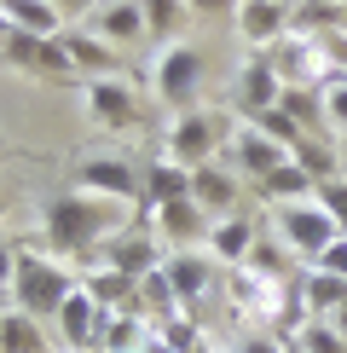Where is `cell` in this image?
<instances>
[{
	"instance_id": "f35d334b",
	"label": "cell",
	"mask_w": 347,
	"mask_h": 353,
	"mask_svg": "<svg viewBox=\"0 0 347 353\" xmlns=\"http://www.w3.org/2000/svg\"><path fill=\"white\" fill-rule=\"evenodd\" d=\"M52 6H58V12H64V18H81V12H87V6H93V0H52Z\"/></svg>"
},
{
	"instance_id": "5b68a950",
	"label": "cell",
	"mask_w": 347,
	"mask_h": 353,
	"mask_svg": "<svg viewBox=\"0 0 347 353\" xmlns=\"http://www.w3.org/2000/svg\"><path fill=\"white\" fill-rule=\"evenodd\" d=\"M266 58H272V70H278L284 87H324V81L341 76V64L330 58L324 35H284Z\"/></svg>"
},
{
	"instance_id": "3957f363",
	"label": "cell",
	"mask_w": 347,
	"mask_h": 353,
	"mask_svg": "<svg viewBox=\"0 0 347 353\" xmlns=\"http://www.w3.org/2000/svg\"><path fill=\"white\" fill-rule=\"evenodd\" d=\"M202 76H209V58H202V47H191V41H168V47L156 52V64H151V87H156V99H162L174 116L197 110Z\"/></svg>"
},
{
	"instance_id": "5bb4252c",
	"label": "cell",
	"mask_w": 347,
	"mask_h": 353,
	"mask_svg": "<svg viewBox=\"0 0 347 353\" xmlns=\"http://www.w3.org/2000/svg\"><path fill=\"white\" fill-rule=\"evenodd\" d=\"M162 261H168V249H162V238H156L145 220H139V226H127L116 243H105V267L127 272V278H151Z\"/></svg>"
},
{
	"instance_id": "ffe728a7",
	"label": "cell",
	"mask_w": 347,
	"mask_h": 353,
	"mask_svg": "<svg viewBox=\"0 0 347 353\" xmlns=\"http://www.w3.org/2000/svg\"><path fill=\"white\" fill-rule=\"evenodd\" d=\"M0 353H47V319L6 307L0 313Z\"/></svg>"
},
{
	"instance_id": "7c38bea8",
	"label": "cell",
	"mask_w": 347,
	"mask_h": 353,
	"mask_svg": "<svg viewBox=\"0 0 347 353\" xmlns=\"http://www.w3.org/2000/svg\"><path fill=\"white\" fill-rule=\"evenodd\" d=\"M289 12H295V6H284V0H238L231 29H238V41L249 52H272L289 35Z\"/></svg>"
},
{
	"instance_id": "83f0119b",
	"label": "cell",
	"mask_w": 347,
	"mask_h": 353,
	"mask_svg": "<svg viewBox=\"0 0 347 353\" xmlns=\"http://www.w3.org/2000/svg\"><path fill=\"white\" fill-rule=\"evenodd\" d=\"M145 342V313H110L105 336H98V353H134Z\"/></svg>"
},
{
	"instance_id": "52a82bcc",
	"label": "cell",
	"mask_w": 347,
	"mask_h": 353,
	"mask_svg": "<svg viewBox=\"0 0 347 353\" xmlns=\"http://www.w3.org/2000/svg\"><path fill=\"white\" fill-rule=\"evenodd\" d=\"M76 191H93V197H110V203H134V197L145 203V174L122 151H93L76 163Z\"/></svg>"
},
{
	"instance_id": "44dd1931",
	"label": "cell",
	"mask_w": 347,
	"mask_h": 353,
	"mask_svg": "<svg viewBox=\"0 0 347 353\" xmlns=\"http://www.w3.org/2000/svg\"><path fill=\"white\" fill-rule=\"evenodd\" d=\"M87 290H93V301L105 307V313H139V278H127L116 267L87 272Z\"/></svg>"
},
{
	"instance_id": "74e56055",
	"label": "cell",
	"mask_w": 347,
	"mask_h": 353,
	"mask_svg": "<svg viewBox=\"0 0 347 353\" xmlns=\"http://www.w3.org/2000/svg\"><path fill=\"white\" fill-rule=\"evenodd\" d=\"M243 353H289V342H272V336H249Z\"/></svg>"
},
{
	"instance_id": "8fae6325",
	"label": "cell",
	"mask_w": 347,
	"mask_h": 353,
	"mask_svg": "<svg viewBox=\"0 0 347 353\" xmlns=\"http://www.w3.org/2000/svg\"><path fill=\"white\" fill-rule=\"evenodd\" d=\"M278 93H284V81H278V70H272V58L249 52L238 64V81H231V110H238V122H255V116H266L278 105Z\"/></svg>"
},
{
	"instance_id": "1f68e13d",
	"label": "cell",
	"mask_w": 347,
	"mask_h": 353,
	"mask_svg": "<svg viewBox=\"0 0 347 353\" xmlns=\"http://www.w3.org/2000/svg\"><path fill=\"white\" fill-rule=\"evenodd\" d=\"M318 93H324V128H330V134H341V139H347V76L324 81Z\"/></svg>"
},
{
	"instance_id": "ba28073f",
	"label": "cell",
	"mask_w": 347,
	"mask_h": 353,
	"mask_svg": "<svg viewBox=\"0 0 347 353\" xmlns=\"http://www.w3.org/2000/svg\"><path fill=\"white\" fill-rule=\"evenodd\" d=\"M226 151H231V168H238V174H249V180H260V185H266L272 174H278L289 157H295L289 145H278V139H272L260 122H231Z\"/></svg>"
},
{
	"instance_id": "60d3db41",
	"label": "cell",
	"mask_w": 347,
	"mask_h": 353,
	"mask_svg": "<svg viewBox=\"0 0 347 353\" xmlns=\"http://www.w3.org/2000/svg\"><path fill=\"white\" fill-rule=\"evenodd\" d=\"M330 325H336V330H341V336H347V301H341V307H336V313H330Z\"/></svg>"
},
{
	"instance_id": "b9f144b4",
	"label": "cell",
	"mask_w": 347,
	"mask_h": 353,
	"mask_svg": "<svg viewBox=\"0 0 347 353\" xmlns=\"http://www.w3.org/2000/svg\"><path fill=\"white\" fill-rule=\"evenodd\" d=\"M295 6H318V12H336L341 0H295Z\"/></svg>"
},
{
	"instance_id": "4316f807",
	"label": "cell",
	"mask_w": 347,
	"mask_h": 353,
	"mask_svg": "<svg viewBox=\"0 0 347 353\" xmlns=\"http://www.w3.org/2000/svg\"><path fill=\"white\" fill-rule=\"evenodd\" d=\"M139 6H145V29H151L162 47H168V41H180V23L191 18L185 0H139Z\"/></svg>"
},
{
	"instance_id": "d6986e66",
	"label": "cell",
	"mask_w": 347,
	"mask_h": 353,
	"mask_svg": "<svg viewBox=\"0 0 347 353\" xmlns=\"http://www.w3.org/2000/svg\"><path fill=\"white\" fill-rule=\"evenodd\" d=\"M0 18H6V29H23V35H64V12L52 6V0H0Z\"/></svg>"
},
{
	"instance_id": "d4e9b609",
	"label": "cell",
	"mask_w": 347,
	"mask_h": 353,
	"mask_svg": "<svg viewBox=\"0 0 347 353\" xmlns=\"http://www.w3.org/2000/svg\"><path fill=\"white\" fill-rule=\"evenodd\" d=\"M278 110L301 128V134H330V128H324V93H318V87H284Z\"/></svg>"
},
{
	"instance_id": "ab89813d",
	"label": "cell",
	"mask_w": 347,
	"mask_h": 353,
	"mask_svg": "<svg viewBox=\"0 0 347 353\" xmlns=\"http://www.w3.org/2000/svg\"><path fill=\"white\" fill-rule=\"evenodd\" d=\"M336 41H341V47H347V0H341V6H336Z\"/></svg>"
},
{
	"instance_id": "d590c367",
	"label": "cell",
	"mask_w": 347,
	"mask_h": 353,
	"mask_svg": "<svg viewBox=\"0 0 347 353\" xmlns=\"http://www.w3.org/2000/svg\"><path fill=\"white\" fill-rule=\"evenodd\" d=\"M191 18H238V0H185Z\"/></svg>"
},
{
	"instance_id": "2e32d148",
	"label": "cell",
	"mask_w": 347,
	"mask_h": 353,
	"mask_svg": "<svg viewBox=\"0 0 347 353\" xmlns=\"http://www.w3.org/2000/svg\"><path fill=\"white\" fill-rule=\"evenodd\" d=\"M255 243H260V232H255L249 214H220L209 226V255L220 261V267H243V261L255 255Z\"/></svg>"
},
{
	"instance_id": "8d00e7d4",
	"label": "cell",
	"mask_w": 347,
	"mask_h": 353,
	"mask_svg": "<svg viewBox=\"0 0 347 353\" xmlns=\"http://www.w3.org/2000/svg\"><path fill=\"white\" fill-rule=\"evenodd\" d=\"M12 272H18V243L0 238V284H12Z\"/></svg>"
},
{
	"instance_id": "9c48e42d",
	"label": "cell",
	"mask_w": 347,
	"mask_h": 353,
	"mask_svg": "<svg viewBox=\"0 0 347 353\" xmlns=\"http://www.w3.org/2000/svg\"><path fill=\"white\" fill-rule=\"evenodd\" d=\"M81 110L93 116L98 128H110V134H127V128H139V93L127 76H93L81 87Z\"/></svg>"
},
{
	"instance_id": "30bf717a",
	"label": "cell",
	"mask_w": 347,
	"mask_h": 353,
	"mask_svg": "<svg viewBox=\"0 0 347 353\" xmlns=\"http://www.w3.org/2000/svg\"><path fill=\"white\" fill-rule=\"evenodd\" d=\"M145 226L162 238V249H197V243H209L214 214L197 197H180V203H151L145 209Z\"/></svg>"
},
{
	"instance_id": "e575fe53",
	"label": "cell",
	"mask_w": 347,
	"mask_h": 353,
	"mask_svg": "<svg viewBox=\"0 0 347 353\" xmlns=\"http://www.w3.org/2000/svg\"><path fill=\"white\" fill-rule=\"evenodd\" d=\"M313 267H324V272H336V278H347V232H341V238H336V243L324 249V255L313 261Z\"/></svg>"
},
{
	"instance_id": "4fadbf2b",
	"label": "cell",
	"mask_w": 347,
	"mask_h": 353,
	"mask_svg": "<svg viewBox=\"0 0 347 353\" xmlns=\"http://www.w3.org/2000/svg\"><path fill=\"white\" fill-rule=\"evenodd\" d=\"M105 307L93 301V290L76 284V296L58 307V336H64V353H98V336H105Z\"/></svg>"
},
{
	"instance_id": "ac0fdd59",
	"label": "cell",
	"mask_w": 347,
	"mask_h": 353,
	"mask_svg": "<svg viewBox=\"0 0 347 353\" xmlns=\"http://www.w3.org/2000/svg\"><path fill=\"white\" fill-rule=\"evenodd\" d=\"M93 29L110 41V47H139L151 29H145V6L139 0H105V6L93 12Z\"/></svg>"
},
{
	"instance_id": "f6af8a7d",
	"label": "cell",
	"mask_w": 347,
	"mask_h": 353,
	"mask_svg": "<svg viewBox=\"0 0 347 353\" xmlns=\"http://www.w3.org/2000/svg\"><path fill=\"white\" fill-rule=\"evenodd\" d=\"M289 353H301V347H295V342H289Z\"/></svg>"
},
{
	"instance_id": "9a60e30c",
	"label": "cell",
	"mask_w": 347,
	"mask_h": 353,
	"mask_svg": "<svg viewBox=\"0 0 347 353\" xmlns=\"http://www.w3.org/2000/svg\"><path fill=\"white\" fill-rule=\"evenodd\" d=\"M214 267H220V261H214V255H202V249H168L162 278H168L174 301H180V307L202 301V296H209V284H214Z\"/></svg>"
},
{
	"instance_id": "6da1fadb",
	"label": "cell",
	"mask_w": 347,
	"mask_h": 353,
	"mask_svg": "<svg viewBox=\"0 0 347 353\" xmlns=\"http://www.w3.org/2000/svg\"><path fill=\"white\" fill-rule=\"evenodd\" d=\"M41 232H47V255L76 261L87 249H105L127 232V203L93 197V191H58L41 209Z\"/></svg>"
},
{
	"instance_id": "7402d4cb",
	"label": "cell",
	"mask_w": 347,
	"mask_h": 353,
	"mask_svg": "<svg viewBox=\"0 0 347 353\" xmlns=\"http://www.w3.org/2000/svg\"><path fill=\"white\" fill-rule=\"evenodd\" d=\"M180 197H191V168L174 163V157H156L145 168V209L151 203H180Z\"/></svg>"
},
{
	"instance_id": "e0dca14e",
	"label": "cell",
	"mask_w": 347,
	"mask_h": 353,
	"mask_svg": "<svg viewBox=\"0 0 347 353\" xmlns=\"http://www.w3.org/2000/svg\"><path fill=\"white\" fill-rule=\"evenodd\" d=\"M191 197H197L214 220H220V214H238V168H226V163L191 168Z\"/></svg>"
},
{
	"instance_id": "836d02e7",
	"label": "cell",
	"mask_w": 347,
	"mask_h": 353,
	"mask_svg": "<svg viewBox=\"0 0 347 353\" xmlns=\"http://www.w3.org/2000/svg\"><path fill=\"white\" fill-rule=\"evenodd\" d=\"M41 76H76V58H70V41L52 35L47 52H41Z\"/></svg>"
},
{
	"instance_id": "484cf974",
	"label": "cell",
	"mask_w": 347,
	"mask_h": 353,
	"mask_svg": "<svg viewBox=\"0 0 347 353\" xmlns=\"http://www.w3.org/2000/svg\"><path fill=\"white\" fill-rule=\"evenodd\" d=\"M260 191H266V203H272V209H278V203H313L318 180H313V174H307V168L295 163V157H289V163H284L278 174H272V180L260 185Z\"/></svg>"
},
{
	"instance_id": "7dc6e473",
	"label": "cell",
	"mask_w": 347,
	"mask_h": 353,
	"mask_svg": "<svg viewBox=\"0 0 347 353\" xmlns=\"http://www.w3.org/2000/svg\"><path fill=\"white\" fill-rule=\"evenodd\" d=\"M341 145H347V139H341Z\"/></svg>"
},
{
	"instance_id": "4dcf8cb0",
	"label": "cell",
	"mask_w": 347,
	"mask_h": 353,
	"mask_svg": "<svg viewBox=\"0 0 347 353\" xmlns=\"http://www.w3.org/2000/svg\"><path fill=\"white\" fill-rule=\"evenodd\" d=\"M336 157H341V151H336V145H330L324 134H307V139L295 145V163L307 168L313 180H336Z\"/></svg>"
},
{
	"instance_id": "bcb514c9",
	"label": "cell",
	"mask_w": 347,
	"mask_h": 353,
	"mask_svg": "<svg viewBox=\"0 0 347 353\" xmlns=\"http://www.w3.org/2000/svg\"><path fill=\"white\" fill-rule=\"evenodd\" d=\"M341 76H347V70H341Z\"/></svg>"
},
{
	"instance_id": "cb8c5ba5",
	"label": "cell",
	"mask_w": 347,
	"mask_h": 353,
	"mask_svg": "<svg viewBox=\"0 0 347 353\" xmlns=\"http://www.w3.org/2000/svg\"><path fill=\"white\" fill-rule=\"evenodd\" d=\"M64 41H70V58H76V70H81L87 81H93V76H116V47L98 35V29H93V35L64 29Z\"/></svg>"
},
{
	"instance_id": "f1b7e54d",
	"label": "cell",
	"mask_w": 347,
	"mask_h": 353,
	"mask_svg": "<svg viewBox=\"0 0 347 353\" xmlns=\"http://www.w3.org/2000/svg\"><path fill=\"white\" fill-rule=\"evenodd\" d=\"M41 52H47V41L23 35V29H6V41H0V58L12 70H23V76H41Z\"/></svg>"
},
{
	"instance_id": "277c9868",
	"label": "cell",
	"mask_w": 347,
	"mask_h": 353,
	"mask_svg": "<svg viewBox=\"0 0 347 353\" xmlns=\"http://www.w3.org/2000/svg\"><path fill=\"white\" fill-rule=\"evenodd\" d=\"M226 139H231V122L197 105V110H180L168 122L162 157H174V163H185V168H202V163H214V151H220Z\"/></svg>"
},
{
	"instance_id": "d6a6232c",
	"label": "cell",
	"mask_w": 347,
	"mask_h": 353,
	"mask_svg": "<svg viewBox=\"0 0 347 353\" xmlns=\"http://www.w3.org/2000/svg\"><path fill=\"white\" fill-rule=\"evenodd\" d=\"M313 203H324V214H330V220H336V226L347 232V174H336V180H318Z\"/></svg>"
},
{
	"instance_id": "7a4b0ae2",
	"label": "cell",
	"mask_w": 347,
	"mask_h": 353,
	"mask_svg": "<svg viewBox=\"0 0 347 353\" xmlns=\"http://www.w3.org/2000/svg\"><path fill=\"white\" fill-rule=\"evenodd\" d=\"M12 307L35 319H58V307L76 296V278H70V261L47 255V249H18V272H12Z\"/></svg>"
},
{
	"instance_id": "603a6c76",
	"label": "cell",
	"mask_w": 347,
	"mask_h": 353,
	"mask_svg": "<svg viewBox=\"0 0 347 353\" xmlns=\"http://www.w3.org/2000/svg\"><path fill=\"white\" fill-rule=\"evenodd\" d=\"M341 301H347V278L324 272V267H313L307 278H301V313L307 319H330Z\"/></svg>"
},
{
	"instance_id": "7bdbcfd3",
	"label": "cell",
	"mask_w": 347,
	"mask_h": 353,
	"mask_svg": "<svg viewBox=\"0 0 347 353\" xmlns=\"http://www.w3.org/2000/svg\"><path fill=\"white\" fill-rule=\"evenodd\" d=\"M0 220H6V185H0Z\"/></svg>"
},
{
	"instance_id": "ee69618b",
	"label": "cell",
	"mask_w": 347,
	"mask_h": 353,
	"mask_svg": "<svg viewBox=\"0 0 347 353\" xmlns=\"http://www.w3.org/2000/svg\"><path fill=\"white\" fill-rule=\"evenodd\" d=\"M0 41H6V18H0Z\"/></svg>"
},
{
	"instance_id": "f546056e",
	"label": "cell",
	"mask_w": 347,
	"mask_h": 353,
	"mask_svg": "<svg viewBox=\"0 0 347 353\" xmlns=\"http://www.w3.org/2000/svg\"><path fill=\"white\" fill-rule=\"evenodd\" d=\"M301 353H347V336L330 325V319H307V325H295V336H289Z\"/></svg>"
},
{
	"instance_id": "8992f818",
	"label": "cell",
	"mask_w": 347,
	"mask_h": 353,
	"mask_svg": "<svg viewBox=\"0 0 347 353\" xmlns=\"http://www.w3.org/2000/svg\"><path fill=\"white\" fill-rule=\"evenodd\" d=\"M272 226H278L284 249H295L301 261H318L341 238V226L324 214V203H278V209H272Z\"/></svg>"
}]
</instances>
